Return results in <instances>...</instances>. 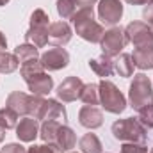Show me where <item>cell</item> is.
<instances>
[{
	"label": "cell",
	"mask_w": 153,
	"mask_h": 153,
	"mask_svg": "<svg viewBox=\"0 0 153 153\" xmlns=\"http://www.w3.org/2000/svg\"><path fill=\"white\" fill-rule=\"evenodd\" d=\"M73 22V27H75L76 36L87 41V43H100L105 30H103V25L98 23L94 20V11L93 7H87V9H78L75 13V16L71 18Z\"/></svg>",
	"instance_id": "1"
},
{
	"label": "cell",
	"mask_w": 153,
	"mask_h": 153,
	"mask_svg": "<svg viewBox=\"0 0 153 153\" xmlns=\"http://www.w3.org/2000/svg\"><path fill=\"white\" fill-rule=\"evenodd\" d=\"M112 135L116 141L121 143H137V144H146L148 134L146 128L139 123L137 117H125L117 119L112 123Z\"/></svg>",
	"instance_id": "2"
},
{
	"label": "cell",
	"mask_w": 153,
	"mask_h": 153,
	"mask_svg": "<svg viewBox=\"0 0 153 153\" xmlns=\"http://www.w3.org/2000/svg\"><path fill=\"white\" fill-rule=\"evenodd\" d=\"M128 103L134 111H139L153 103V89L150 76H146L144 73L134 75V80L128 87Z\"/></svg>",
	"instance_id": "3"
},
{
	"label": "cell",
	"mask_w": 153,
	"mask_h": 153,
	"mask_svg": "<svg viewBox=\"0 0 153 153\" xmlns=\"http://www.w3.org/2000/svg\"><path fill=\"white\" fill-rule=\"evenodd\" d=\"M48 29H50V16L43 9H34L30 14V27L25 32V43L34 45L36 48H43L48 45Z\"/></svg>",
	"instance_id": "4"
},
{
	"label": "cell",
	"mask_w": 153,
	"mask_h": 153,
	"mask_svg": "<svg viewBox=\"0 0 153 153\" xmlns=\"http://www.w3.org/2000/svg\"><path fill=\"white\" fill-rule=\"evenodd\" d=\"M98 89H100V105L105 109V112H111V114L125 112L126 100L114 82L102 78V82L98 84Z\"/></svg>",
	"instance_id": "5"
},
{
	"label": "cell",
	"mask_w": 153,
	"mask_h": 153,
	"mask_svg": "<svg viewBox=\"0 0 153 153\" xmlns=\"http://www.w3.org/2000/svg\"><path fill=\"white\" fill-rule=\"evenodd\" d=\"M100 48H102V53L103 55H109V57H117L125 45H126V38H125V29L121 27H111L109 30H105L102 41L98 43Z\"/></svg>",
	"instance_id": "6"
},
{
	"label": "cell",
	"mask_w": 153,
	"mask_h": 153,
	"mask_svg": "<svg viewBox=\"0 0 153 153\" xmlns=\"http://www.w3.org/2000/svg\"><path fill=\"white\" fill-rule=\"evenodd\" d=\"M126 43H132L135 48L153 46V30L146 22H132L125 27Z\"/></svg>",
	"instance_id": "7"
},
{
	"label": "cell",
	"mask_w": 153,
	"mask_h": 153,
	"mask_svg": "<svg viewBox=\"0 0 153 153\" xmlns=\"http://www.w3.org/2000/svg\"><path fill=\"white\" fill-rule=\"evenodd\" d=\"M39 62L45 71H59L70 64V53L62 46H53L39 55Z\"/></svg>",
	"instance_id": "8"
},
{
	"label": "cell",
	"mask_w": 153,
	"mask_h": 153,
	"mask_svg": "<svg viewBox=\"0 0 153 153\" xmlns=\"http://www.w3.org/2000/svg\"><path fill=\"white\" fill-rule=\"evenodd\" d=\"M98 18L103 25L116 27L123 18V4L121 0H100L98 2Z\"/></svg>",
	"instance_id": "9"
},
{
	"label": "cell",
	"mask_w": 153,
	"mask_h": 153,
	"mask_svg": "<svg viewBox=\"0 0 153 153\" xmlns=\"http://www.w3.org/2000/svg\"><path fill=\"white\" fill-rule=\"evenodd\" d=\"M38 121H59V123H66L68 114H66V109L64 105L59 102V100H43L41 107H39V112L36 116Z\"/></svg>",
	"instance_id": "10"
},
{
	"label": "cell",
	"mask_w": 153,
	"mask_h": 153,
	"mask_svg": "<svg viewBox=\"0 0 153 153\" xmlns=\"http://www.w3.org/2000/svg\"><path fill=\"white\" fill-rule=\"evenodd\" d=\"M82 89H84V82H82L78 76L71 75V76H68V78H64V80L57 85L55 93H57V98H59V100L70 103V102L80 100Z\"/></svg>",
	"instance_id": "11"
},
{
	"label": "cell",
	"mask_w": 153,
	"mask_h": 153,
	"mask_svg": "<svg viewBox=\"0 0 153 153\" xmlns=\"http://www.w3.org/2000/svg\"><path fill=\"white\" fill-rule=\"evenodd\" d=\"M30 94H38V96H46L52 89H53V78L48 75L46 71H38L34 75H29L23 78Z\"/></svg>",
	"instance_id": "12"
},
{
	"label": "cell",
	"mask_w": 153,
	"mask_h": 153,
	"mask_svg": "<svg viewBox=\"0 0 153 153\" xmlns=\"http://www.w3.org/2000/svg\"><path fill=\"white\" fill-rule=\"evenodd\" d=\"M30 103H32V94L22 93V91H13L5 100V107H9L11 111H14L18 116H23V117L30 114Z\"/></svg>",
	"instance_id": "13"
},
{
	"label": "cell",
	"mask_w": 153,
	"mask_h": 153,
	"mask_svg": "<svg viewBox=\"0 0 153 153\" xmlns=\"http://www.w3.org/2000/svg\"><path fill=\"white\" fill-rule=\"evenodd\" d=\"M52 144H53V146H55L61 153L71 152V150L75 148V144H76L75 132H73L68 125L61 123V125H59V128H57V132H55V137H53Z\"/></svg>",
	"instance_id": "14"
},
{
	"label": "cell",
	"mask_w": 153,
	"mask_h": 153,
	"mask_svg": "<svg viewBox=\"0 0 153 153\" xmlns=\"http://www.w3.org/2000/svg\"><path fill=\"white\" fill-rule=\"evenodd\" d=\"M14 130H16V135L22 143H32L39 135V121L30 116H25L18 121Z\"/></svg>",
	"instance_id": "15"
},
{
	"label": "cell",
	"mask_w": 153,
	"mask_h": 153,
	"mask_svg": "<svg viewBox=\"0 0 153 153\" xmlns=\"http://www.w3.org/2000/svg\"><path fill=\"white\" fill-rule=\"evenodd\" d=\"M71 36H73V32H71L70 23H66V22H62V20L50 23L48 39H50L55 46H64V45H68V43L71 41Z\"/></svg>",
	"instance_id": "16"
},
{
	"label": "cell",
	"mask_w": 153,
	"mask_h": 153,
	"mask_svg": "<svg viewBox=\"0 0 153 153\" xmlns=\"http://www.w3.org/2000/svg\"><path fill=\"white\" fill-rule=\"evenodd\" d=\"M78 123L87 130L100 128L103 125V114L100 109H96L93 105H84L78 112Z\"/></svg>",
	"instance_id": "17"
},
{
	"label": "cell",
	"mask_w": 153,
	"mask_h": 153,
	"mask_svg": "<svg viewBox=\"0 0 153 153\" xmlns=\"http://www.w3.org/2000/svg\"><path fill=\"white\" fill-rule=\"evenodd\" d=\"M134 66L139 68L141 71L153 70V46H139L132 53Z\"/></svg>",
	"instance_id": "18"
},
{
	"label": "cell",
	"mask_w": 153,
	"mask_h": 153,
	"mask_svg": "<svg viewBox=\"0 0 153 153\" xmlns=\"http://www.w3.org/2000/svg\"><path fill=\"white\" fill-rule=\"evenodd\" d=\"M89 68H91L98 76L107 78V76H111L112 73H114V59L109 57V55H103V53H102L100 57L89 61Z\"/></svg>",
	"instance_id": "19"
},
{
	"label": "cell",
	"mask_w": 153,
	"mask_h": 153,
	"mask_svg": "<svg viewBox=\"0 0 153 153\" xmlns=\"http://www.w3.org/2000/svg\"><path fill=\"white\" fill-rule=\"evenodd\" d=\"M134 61L130 53H119L117 57H114V73H117L123 78H130L134 76Z\"/></svg>",
	"instance_id": "20"
},
{
	"label": "cell",
	"mask_w": 153,
	"mask_h": 153,
	"mask_svg": "<svg viewBox=\"0 0 153 153\" xmlns=\"http://www.w3.org/2000/svg\"><path fill=\"white\" fill-rule=\"evenodd\" d=\"M78 148H80V152L82 153H102L103 152V144H102V141L98 139L96 134H91V132L80 137V141H78Z\"/></svg>",
	"instance_id": "21"
},
{
	"label": "cell",
	"mask_w": 153,
	"mask_h": 153,
	"mask_svg": "<svg viewBox=\"0 0 153 153\" xmlns=\"http://www.w3.org/2000/svg\"><path fill=\"white\" fill-rule=\"evenodd\" d=\"M14 55L18 57L20 64L27 62V61H34V59H39V50L30 45V43H23V45H18L14 48Z\"/></svg>",
	"instance_id": "22"
},
{
	"label": "cell",
	"mask_w": 153,
	"mask_h": 153,
	"mask_svg": "<svg viewBox=\"0 0 153 153\" xmlns=\"http://www.w3.org/2000/svg\"><path fill=\"white\" fill-rule=\"evenodd\" d=\"M80 100L85 105H98L100 103V89L98 84H84V89L80 93Z\"/></svg>",
	"instance_id": "23"
},
{
	"label": "cell",
	"mask_w": 153,
	"mask_h": 153,
	"mask_svg": "<svg viewBox=\"0 0 153 153\" xmlns=\"http://www.w3.org/2000/svg\"><path fill=\"white\" fill-rule=\"evenodd\" d=\"M18 66H20V61H18V57L14 53H9L5 50L0 52V73L9 75V73L16 71Z\"/></svg>",
	"instance_id": "24"
},
{
	"label": "cell",
	"mask_w": 153,
	"mask_h": 153,
	"mask_svg": "<svg viewBox=\"0 0 153 153\" xmlns=\"http://www.w3.org/2000/svg\"><path fill=\"white\" fill-rule=\"evenodd\" d=\"M20 116L16 114L14 111H11L9 107H4V109H0V126L2 128H5V130H13V128H16V125H18V119Z\"/></svg>",
	"instance_id": "25"
},
{
	"label": "cell",
	"mask_w": 153,
	"mask_h": 153,
	"mask_svg": "<svg viewBox=\"0 0 153 153\" xmlns=\"http://www.w3.org/2000/svg\"><path fill=\"white\" fill-rule=\"evenodd\" d=\"M78 11L75 0H57V13L62 20H71Z\"/></svg>",
	"instance_id": "26"
},
{
	"label": "cell",
	"mask_w": 153,
	"mask_h": 153,
	"mask_svg": "<svg viewBox=\"0 0 153 153\" xmlns=\"http://www.w3.org/2000/svg\"><path fill=\"white\" fill-rule=\"evenodd\" d=\"M137 119H139V123H141L146 130L153 128V103L143 107V109H139V111H137Z\"/></svg>",
	"instance_id": "27"
},
{
	"label": "cell",
	"mask_w": 153,
	"mask_h": 153,
	"mask_svg": "<svg viewBox=\"0 0 153 153\" xmlns=\"http://www.w3.org/2000/svg\"><path fill=\"white\" fill-rule=\"evenodd\" d=\"M38 71H45L43 66H41V62H39V59L27 61V62L20 64V75L23 76V78L29 76V75H34V73H38Z\"/></svg>",
	"instance_id": "28"
},
{
	"label": "cell",
	"mask_w": 153,
	"mask_h": 153,
	"mask_svg": "<svg viewBox=\"0 0 153 153\" xmlns=\"http://www.w3.org/2000/svg\"><path fill=\"white\" fill-rule=\"evenodd\" d=\"M119 153H148L146 144H137V143H123Z\"/></svg>",
	"instance_id": "29"
},
{
	"label": "cell",
	"mask_w": 153,
	"mask_h": 153,
	"mask_svg": "<svg viewBox=\"0 0 153 153\" xmlns=\"http://www.w3.org/2000/svg\"><path fill=\"white\" fill-rule=\"evenodd\" d=\"M27 153H61L53 144H34L30 146Z\"/></svg>",
	"instance_id": "30"
},
{
	"label": "cell",
	"mask_w": 153,
	"mask_h": 153,
	"mask_svg": "<svg viewBox=\"0 0 153 153\" xmlns=\"http://www.w3.org/2000/svg\"><path fill=\"white\" fill-rule=\"evenodd\" d=\"M0 153H27V150L20 144V143H11V144H5Z\"/></svg>",
	"instance_id": "31"
},
{
	"label": "cell",
	"mask_w": 153,
	"mask_h": 153,
	"mask_svg": "<svg viewBox=\"0 0 153 153\" xmlns=\"http://www.w3.org/2000/svg\"><path fill=\"white\" fill-rule=\"evenodd\" d=\"M143 18H144V22H146L148 25L153 23V0L150 4L144 5V9H143Z\"/></svg>",
	"instance_id": "32"
},
{
	"label": "cell",
	"mask_w": 153,
	"mask_h": 153,
	"mask_svg": "<svg viewBox=\"0 0 153 153\" xmlns=\"http://www.w3.org/2000/svg\"><path fill=\"white\" fill-rule=\"evenodd\" d=\"M96 2H98V0H75V4H76V7H78V9H87V7H93Z\"/></svg>",
	"instance_id": "33"
},
{
	"label": "cell",
	"mask_w": 153,
	"mask_h": 153,
	"mask_svg": "<svg viewBox=\"0 0 153 153\" xmlns=\"http://www.w3.org/2000/svg\"><path fill=\"white\" fill-rule=\"evenodd\" d=\"M126 4H130V5H146V4H150L152 0H125Z\"/></svg>",
	"instance_id": "34"
},
{
	"label": "cell",
	"mask_w": 153,
	"mask_h": 153,
	"mask_svg": "<svg viewBox=\"0 0 153 153\" xmlns=\"http://www.w3.org/2000/svg\"><path fill=\"white\" fill-rule=\"evenodd\" d=\"M7 48V39H5V36L0 32V52H4Z\"/></svg>",
	"instance_id": "35"
},
{
	"label": "cell",
	"mask_w": 153,
	"mask_h": 153,
	"mask_svg": "<svg viewBox=\"0 0 153 153\" xmlns=\"http://www.w3.org/2000/svg\"><path fill=\"white\" fill-rule=\"evenodd\" d=\"M4 137H5V128H2V126H0V143L4 141Z\"/></svg>",
	"instance_id": "36"
},
{
	"label": "cell",
	"mask_w": 153,
	"mask_h": 153,
	"mask_svg": "<svg viewBox=\"0 0 153 153\" xmlns=\"http://www.w3.org/2000/svg\"><path fill=\"white\" fill-rule=\"evenodd\" d=\"M7 2H9V0H0V7H2V5H5Z\"/></svg>",
	"instance_id": "37"
},
{
	"label": "cell",
	"mask_w": 153,
	"mask_h": 153,
	"mask_svg": "<svg viewBox=\"0 0 153 153\" xmlns=\"http://www.w3.org/2000/svg\"><path fill=\"white\" fill-rule=\"evenodd\" d=\"M150 27H152V30H153V23H150Z\"/></svg>",
	"instance_id": "38"
},
{
	"label": "cell",
	"mask_w": 153,
	"mask_h": 153,
	"mask_svg": "<svg viewBox=\"0 0 153 153\" xmlns=\"http://www.w3.org/2000/svg\"><path fill=\"white\" fill-rule=\"evenodd\" d=\"M150 153H153V148H152V150H150Z\"/></svg>",
	"instance_id": "39"
},
{
	"label": "cell",
	"mask_w": 153,
	"mask_h": 153,
	"mask_svg": "<svg viewBox=\"0 0 153 153\" xmlns=\"http://www.w3.org/2000/svg\"><path fill=\"white\" fill-rule=\"evenodd\" d=\"M70 153H76V152H70Z\"/></svg>",
	"instance_id": "40"
}]
</instances>
